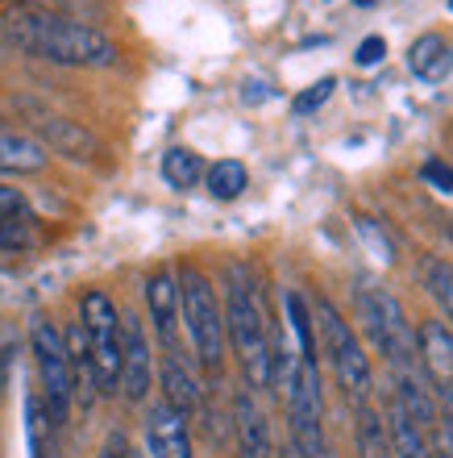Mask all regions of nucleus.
<instances>
[{
    "instance_id": "obj_14",
    "label": "nucleus",
    "mask_w": 453,
    "mask_h": 458,
    "mask_svg": "<svg viewBox=\"0 0 453 458\" xmlns=\"http://www.w3.org/2000/svg\"><path fill=\"white\" fill-rule=\"evenodd\" d=\"M407 67L416 80H429V84H441L453 72V47L449 38L441 34H420L412 47H407Z\"/></svg>"
},
{
    "instance_id": "obj_11",
    "label": "nucleus",
    "mask_w": 453,
    "mask_h": 458,
    "mask_svg": "<svg viewBox=\"0 0 453 458\" xmlns=\"http://www.w3.org/2000/svg\"><path fill=\"white\" fill-rule=\"evenodd\" d=\"M233 429H238V458H274L271 421L258 409L254 392H238L233 400Z\"/></svg>"
},
{
    "instance_id": "obj_30",
    "label": "nucleus",
    "mask_w": 453,
    "mask_h": 458,
    "mask_svg": "<svg viewBox=\"0 0 453 458\" xmlns=\"http://www.w3.org/2000/svg\"><path fill=\"white\" fill-rule=\"evenodd\" d=\"M316 458H333V454H329V450H324V454H316Z\"/></svg>"
},
{
    "instance_id": "obj_23",
    "label": "nucleus",
    "mask_w": 453,
    "mask_h": 458,
    "mask_svg": "<svg viewBox=\"0 0 453 458\" xmlns=\"http://www.w3.org/2000/svg\"><path fill=\"white\" fill-rule=\"evenodd\" d=\"M0 217H17V221H34V208L21 196V188H9L0 180Z\"/></svg>"
},
{
    "instance_id": "obj_22",
    "label": "nucleus",
    "mask_w": 453,
    "mask_h": 458,
    "mask_svg": "<svg viewBox=\"0 0 453 458\" xmlns=\"http://www.w3.org/2000/svg\"><path fill=\"white\" fill-rule=\"evenodd\" d=\"M38 242L34 221H17V217H0V250H29Z\"/></svg>"
},
{
    "instance_id": "obj_27",
    "label": "nucleus",
    "mask_w": 453,
    "mask_h": 458,
    "mask_svg": "<svg viewBox=\"0 0 453 458\" xmlns=\"http://www.w3.org/2000/svg\"><path fill=\"white\" fill-rule=\"evenodd\" d=\"M96 458H133L130 437L121 434V429H113V434L105 437V446H100V454H96Z\"/></svg>"
},
{
    "instance_id": "obj_19",
    "label": "nucleus",
    "mask_w": 453,
    "mask_h": 458,
    "mask_svg": "<svg viewBox=\"0 0 453 458\" xmlns=\"http://www.w3.org/2000/svg\"><path fill=\"white\" fill-rule=\"evenodd\" d=\"M354 437H358V454H362V458H391V442H387V429H382L379 412L370 409V404H358Z\"/></svg>"
},
{
    "instance_id": "obj_7",
    "label": "nucleus",
    "mask_w": 453,
    "mask_h": 458,
    "mask_svg": "<svg viewBox=\"0 0 453 458\" xmlns=\"http://www.w3.org/2000/svg\"><path fill=\"white\" fill-rule=\"evenodd\" d=\"M287 421H291V446L304 458L324 454V400H321V371L316 362L296 359V371L283 387Z\"/></svg>"
},
{
    "instance_id": "obj_4",
    "label": "nucleus",
    "mask_w": 453,
    "mask_h": 458,
    "mask_svg": "<svg viewBox=\"0 0 453 458\" xmlns=\"http://www.w3.org/2000/svg\"><path fill=\"white\" fill-rule=\"evenodd\" d=\"M175 284H180V317L196 359H200L204 371H221V362H225V317H221L213 284H208L200 267L191 263L180 267Z\"/></svg>"
},
{
    "instance_id": "obj_5",
    "label": "nucleus",
    "mask_w": 453,
    "mask_h": 458,
    "mask_svg": "<svg viewBox=\"0 0 453 458\" xmlns=\"http://www.w3.org/2000/svg\"><path fill=\"white\" fill-rule=\"evenodd\" d=\"M80 326L88 338L96 396H113L121 387V313L100 288H88L80 296Z\"/></svg>"
},
{
    "instance_id": "obj_2",
    "label": "nucleus",
    "mask_w": 453,
    "mask_h": 458,
    "mask_svg": "<svg viewBox=\"0 0 453 458\" xmlns=\"http://www.w3.org/2000/svg\"><path fill=\"white\" fill-rule=\"evenodd\" d=\"M221 317H225V342L238 350L250 387H271V326H266L263 296L246 267H229Z\"/></svg>"
},
{
    "instance_id": "obj_9",
    "label": "nucleus",
    "mask_w": 453,
    "mask_h": 458,
    "mask_svg": "<svg viewBox=\"0 0 453 458\" xmlns=\"http://www.w3.org/2000/svg\"><path fill=\"white\" fill-rule=\"evenodd\" d=\"M146 304H150V321L163 342V354H175L180 350V284L167 267L146 279Z\"/></svg>"
},
{
    "instance_id": "obj_20",
    "label": "nucleus",
    "mask_w": 453,
    "mask_h": 458,
    "mask_svg": "<svg viewBox=\"0 0 453 458\" xmlns=\"http://www.w3.org/2000/svg\"><path fill=\"white\" fill-rule=\"evenodd\" d=\"M283 309H287V326H291V334H296V342H299V359L316 362V334H312V313H308V304H304V296L287 292Z\"/></svg>"
},
{
    "instance_id": "obj_16",
    "label": "nucleus",
    "mask_w": 453,
    "mask_h": 458,
    "mask_svg": "<svg viewBox=\"0 0 453 458\" xmlns=\"http://www.w3.org/2000/svg\"><path fill=\"white\" fill-rule=\"evenodd\" d=\"M46 167V146L25 138V133H0V171H17V175H29V171Z\"/></svg>"
},
{
    "instance_id": "obj_24",
    "label": "nucleus",
    "mask_w": 453,
    "mask_h": 458,
    "mask_svg": "<svg viewBox=\"0 0 453 458\" xmlns=\"http://www.w3.org/2000/svg\"><path fill=\"white\" fill-rule=\"evenodd\" d=\"M333 88H337V80H333V75H324V80H316V84H312L308 92H299V97H296V105H291V109H296L299 117H304V113H312V109H321L324 100L333 97Z\"/></svg>"
},
{
    "instance_id": "obj_12",
    "label": "nucleus",
    "mask_w": 453,
    "mask_h": 458,
    "mask_svg": "<svg viewBox=\"0 0 453 458\" xmlns=\"http://www.w3.org/2000/svg\"><path fill=\"white\" fill-rule=\"evenodd\" d=\"M155 375H158V384H163V404H171V409L183 412V417L200 409V396H204L200 379H196V371L188 367V359H183L180 350H175V354H163Z\"/></svg>"
},
{
    "instance_id": "obj_25",
    "label": "nucleus",
    "mask_w": 453,
    "mask_h": 458,
    "mask_svg": "<svg viewBox=\"0 0 453 458\" xmlns=\"http://www.w3.org/2000/svg\"><path fill=\"white\" fill-rule=\"evenodd\" d=\"M420 175H424L437 192H453V167L449 163H441V158H429V163L420 167Z\"/></svg>"
},
{
    "instance_id": "obj_15",
    "label": "nucleus",
    "mask_w": 453,
    "mask_h": 458,
    "mask_svg": "<svg viewBox=\"0 0 453 458\" xmlns=\"http://www.w3.org/2000/svg\"><path fill=\"white\" fill-rule=\"evenodd\" d=\"M38 133L46 138L50 150H59V155H67V158H96L100 155V142H96L84 125H75V121H67V117H42L38 121Z\"/></svg>"
},
{
    "instance_id": "obj_31",
    "label": "nucleus",
    "mask_w": 453,
    "mask_h": 458,
    "mask_svg": "<svg viewBox=\"0 0 453 458\" xmlns=\"http://www.w3.org/2000/svg\"><path fill=\"white\" fill-rule=\"evenodd\" d=\"M449 4H453V0H449Z\"/></svg>"
},
{
    "instance_id": "obj_26",
    "label": "nucleus",
    "mask_w": 453,
    "mask_h": 458,
    "mask_svg": "<svg viewBox=\"0 0 453 458\" xmlns=\"http://www.w3.org/2000/svg\"><path fill=\"white\" fill-rule=\"evenodd\" d=\"M358 67H374V63H382L387 59V38H379V34H370V38H362V47H358Z\"/></svg>"
},
{
    "instance_id": "obj_21",
    "label": "nucleus",
    "mask_w": 453,
    "mask_h": 458,
    "mask_svg": "<svg viewBox=\"0 0 453 458\" xmlns=\"http://www.w3.org/2000/svg\"><path fill=\"white\" fill-rule=\"evenodd\" d=\"M420 276H424V288L432 292V301L441 304L453 321V267L445 263V259H432L429 254V259L420 263Z\"/></svg>"
},
{
    "instance_id": "obj_28",
    "label": "nucleus",
    "mask_w": 453,
    "mask_h": 458,
    "mask_svg": "<svg viewBox=\"0 0 453 458\" xmlns=\"http://www.w3.org/2000/svg\"><path fill=\"white\" fill-rule=\"evenodd\" d=\"M274 458H304V454H299V450H296V446H291V442H287V446H283V450H279V454H274Z\"/></svg>"
},
{
    "instance_id": "obj_10",
    "label": "nucleus",
    "mask_w": 453,
    "mask_h": 458,
    "mask_svg": "<svg viewBox=\"0 0 453 458\" xmlns=\"http://www.w3.org/2000/svg\"><path fill=\"white\" fill-rule=\"evenodd\" d=\"M146 450H150V458H196L188 437V417L158 400L146 417Z\"/></svg>"
},
{
    "instance_id": "obj_1",
    "label": "nucleus",
    "mask_w": 453,
    "mask_h": 458,
    "mask_svg": "<svg viewBox=\"0 0 453 458\" xmlns=\"http://www.w3.org/2000/svg\"><path fill=\"white\" fill-rule=\"evenodd\" d=\"M4 34L25 55L63 63V67H108L117 59V47L100 30L71 21V17H59V13L34 9V4H17V9L4 13Z\"/></svg>"
},
{
    "instance_id": "obj_18",
    "label": "nucleus",
    "mask_w": 453,
    "mask_h": 458,
    "mask_svg": "<svg viewBox=\"0 0 453 458\" xmlns=\"http://www.w3.org/2000/svg\"><path fill=\"white\" fill-rule=\"evenodd\" d=\"M163 180L171 188L188 192V188H196L204 180V158L196 150H188V146H171L167 155H163Z\"/></svg>"
},
{
    "instance_id": "obj_3",
    "label": "nucleus",
    "mask_w": 453,
    "mask_h": 458,
    "mask_svg": "<svg viewBox=\"0 0 453 458\" xmlns=\"http://www.w3.org/2000/svg\"><path fill=\"white\" fill-rule=\"evenodd\" d=\"M312 321H316V329H321V350H324V359H329V367H333L346 400H354V404H370L374 371H370L366 350H362L358 334L349 329V321L341 317V309H337L329 296H316V304H312Z\"/></svg>"
},
{
    "instance_id": "obj_29",
    "label": "nucleus",
    "mask_w": 453,
    "mask_h": 458,
    "mask_svg": "<svg viewBox=\"0 0 453 458\" xmlns=\"http://www.w3.org/2000/svg\"><path fill=\"white\" fill-rule=\"evenodd\" d=\"M354 4H362V9H370V4H379V0H354Z\"/></svg>"
},
{
    "instance_id": "obj_8",
    "label": "nucleus",
    "mask_w": 453,
    "mask_h": 458,
    "mask_svg": "<svg viewBox=\"0 0 453 458\" xmlns=\"http://www.w3.org/2000/svg\"><path fill=\"white\" fill-rule=\"evenodd\" d=\"M155 387V359H150V342L138 317H121V392L125 400L142 404Z\"/></svg>"
},
{
    "instance_id": "obj_6",
    "label": "nucleus",
    "mask_w": 453,
    "mask_h": 458,
    "mask_svg": "<svg viewBox=\"0 0 453 458\" xmlns=\"http://www.w3.org/2000/svg\"><path fill=\"white\" fill-rule=\"evenodd\" d=\"M29 342H34L38 384H42V409H46L50 425H63L75 400V371H71V354H67V338L50 321H34Z\"/></svg>"
},
{
    "instance_id": "obj_17",
    "label": "nucleus",
    "mask_w": 453,
    "mask_h": 458,
    "mask_svg": "<svg viewBox=\"0 0 453 458\" xmlns=\"http://www.w3.org/2000/svg\"><path fill=\"white\" fill-rule=\"evenodd\" d=\"M204 183H208L213 200H238L246 192V183H250V171L238 158H221V163H213V167L204 171Z\"/></svg>"
},
{
    "instance_id": "obj_13",
    "label": "nucleus",
    "mask_w": 453,
    "mask_h": 458,
    "mask_svg": "<svg viewBox=\"0 0 453 458\" xmlns=\"http://www.w3.org/2000/svg\"><path fill=\"white\" fill-rule=\"evenodd\" d=\"M420 346V367L429 375V384L437 387H453V334L441 321H424L416 334Z\"/></svg>"
}]
</instances>
